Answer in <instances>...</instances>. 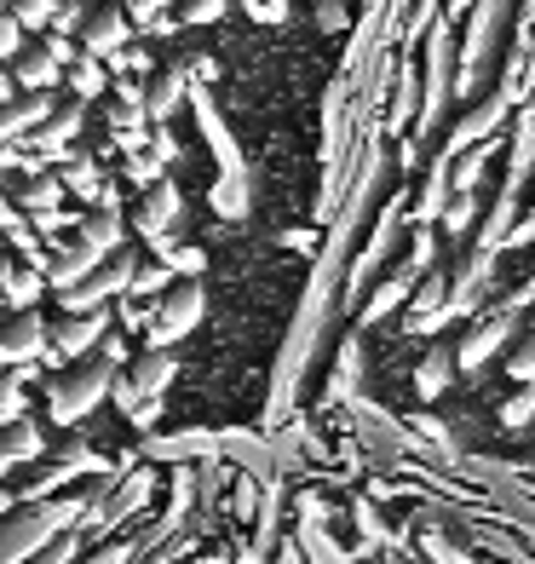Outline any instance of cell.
<instances>
[{"instance_id": "cell-31", "label": "cell", "mask_w": 535, "mask_h": 564, "mask_svg": "<svg viewBox=\"0 0 535 564\" xmlns=\"http://www.w3.org/2000/svg\"><path fill=\"white\" fill-rule=\"evenodd\" d=\"M248 12L260 23H283L288 18V0H248Z\"/></svg>"}, {"instance_id": "cell-28", "label": "cell", "mask_w": 535, "mask_h": 564, "mask_svg": "<svg viewBox=\"0 0 535 564\" xmlns=\"http://www.w3.org/2000/svg\"><path fill=\"white\" fill-rule=\"evenodd\" d=\"M449 387V357L438 351V357H426V369H421V398H438Z\"/></svg>"}, {"instance_id": "cell-12", "label": "cell", "mask_w": 535, "mask_h": 564, "mask_svg": "<svg viewBox=\"0 0 535 564\" xmlns=\"http://www.w3.org/2000/svg\"><path fill=\"white\" fill-rule=\"evenodd\" d=\"M121 375L139 387V398H162V392L173 387V375H178V351H173V346H150V351H139Z\"/></svg>"}, {"instance_id": "cell-20", "label": "cell", "mask_w": 535, "mask_h": 564, "mask_svg": "<svg viewBox=\"0 0 535 564\" xmlns=\"http://www.w3.org/2000/svg\"><path fill=\"white\" fill-rule=\"evenodd\" d=\"M178 98H185V64H173V69L162 75V82L144 93V110H150V121H167Z\"/></svg>"}, {"instance_id": "cell-19", "label": "cell", "mask_w": 535, "mask_h": 564, "mask_svg": "<svg viewBox=\"0 0 535 564\" xmlns=\"http://www.w3.org/2000/svg\"><path fill=\"white\" fill-rule=\"evenodd\" d=\"M64 82H69V93H75V98H87V105H92V98H105V93H110V69H105V58L81 53V58H75V64L64 69Z\"/></svg>"}, {"instance_id": "cell-18", "label": "cell", "mask_w": 535, "mask_h": 564, "mask_svg": "<svg viewBox=\"0 0 535 564\" xmlns=\"http://www.w3.org/2000/svg\"><path fill=\"white\" fill-rule=\"evenodd\" d=\"M64 178L58 173H30V185H23V191H12V202H18V208L23 214H58L64 208Z\"/></svg>"}, {"instance_id": "cell-8", "label": "cell", "mask_w": 535, "mask_h": 564, "mask_svg": "<svg viewBox=\"0 0 535 564\" xmlns=\"http://www.w3.org/2000/svg\"><path fill=\"white\" fill-rule=\"evenodd\" d=\"M46 346H53V323H46L35 305H23V312H0V369L41 364Z\"/></svg>"}, {"instance_id": "cell-22", "label": "cell", "mask_w": 535, "mask_h": 564, "mask_svg": "<svg viewBox=\"0 0 535 564\" xmlns=\"http://www.w3.org/2000/svg\"><path fill=\"white\" fill-rule=\"evenodd\" d=\"M167 282H173V265L167 260H156V265L139 260L133 282H127V294H133V300H156V294H167Z\"/></svg>"}, {"instance_id": "cell-33", "label": "cell", "mask_w": 535, "mask_h": 564, "mask_svg": "<svg viewBox=\"0 0 535 564\" xmlns=\"http://www.w3.org/2000/svg\"><path fill=\"white\" fill-rule=\"evenodd\" d=\"M7 98H18V82H12V69L0 64V105H7Z\"/></svg>"}, {"instance_id": "cell-6", "label": "cell", "mask_w": 535, "mask_h": 564, "mask_svg": "<svg viewBox=\"0 0 535 564\" xmlns=\"http://www.w3.org/2000/svg\"><path fill=\"white\" fill-rule=\"evenodd\" d=\"M201 312H208V294H201V282L173 276L167 294H156V305H150L144 340H150V346H178V340H185L190 328L201 323Z\"/></svg>"}, {"instance_id": "cell-9", "label": "cell", "mask_w": 535, "mask_h": 564, "mask_svg": "<svg viewBox=\"0 0 535 564\" xmlns=\"http://www.w3.org/2000/svg\"><path fill=\"white\" fill-rule=\"evenodd\" d=\"M116 328V300L110 305H98V312H58V323H53V351L64 357H87L98 340H105Z\"/></svg>"}, {"instance_id": "cell-16", "label": "cell", "mask_w": 535, "mask_h": 564, "mask_svg": "<svg viewBox=\"0 0 535 564\" xmlns=\"http://www.w3.org/2000/svg\"><path fill=\"white\" fill-rule=\"evenodd\" d=\"M139 455L144 460H208L219 455V438L214 432H173V438H144Z\"/></svg>"}, {"instance_id": "cell-36", "label": "cell", "mask_w": 535, "mask_h": 564, "mask_svg": "<svg viewBox=\"0 0 535 564\" xmlns=\"http://www.w3.org/2000/svg\"><path fill=\"white\" fill-rule=\"evenodd\" d=\"M0 312H7V300H0Z\"/></svg>"}, {"instance_id": "cell-13", "label": "cell", "mask_w": 535, "mask_h": 564, "mask_svg": "<svg viewBox=\"0 0 535 564\" xmlns=\"http://www.w3.org/2000/svg\"><path fill=\"white\" fill-rule=\"evenodd\" d=\"M53 87H41V93H18V98H7L0 105V139H23V133H35V127L53 116Z\"/></svg>"}, {"instance_id": "cell-7", "label": "cell", "mask_w": 535, "mask_h": 564, "mask_svg": "<svg viewBox=\"0 0 535 564\" xmlns=\"http://www.w3.org/2000/svg\"><path fill=\"white\" fill-rule=\"evenodd\" d=\"M81 127H87V98H75V93H69V98H58V105H53V116H46L35 133H23L18 144L30 150V156H41L46 167H53V162L69 156V144H75V133H81Z\"/></svg>"}, {"instance_id": "cell-35", "label": "cell", "mask_w": 535, "mask_h": 564, "mask_svg": "<svg viewBox=\"0 0 535 564\" xmlns=\"http://www.w3.org/2000/svg\"><path fill=\"white\" fill-rule=\"evenodd\" d=\"M0 12H12V0H0Z\"/></svg>"}, {"instance_id": "cell-27", "label": "cell", "mask_w": 535, "mask_h": 564, "mask_svg": "<svg viewBox=\"0 0 535 564\" xmlns=\"http://www.w3.org/2000/svg\"><path fill=\"white\" fill-rule=\"evenodd\" d=\"M87 7H92V0H58V12H53V30H46V35H81V18H87Z\"/></svg>"}, {"instance_id": "cell-4", "label": "cell", "mask_w": 535, "mask_h": 564, "mask_svg": "<svg viewBox=\"0 0 535 564\" xmlns=\"http://www.w3.org/2000/svg\"><path fill=\"white\" fill-rule=\"evenodd\" d=\"M150 496H156V473H150V460H144V467L127 460V467L110 478V490L98 496V501H87V512H81V524H75V530L87 535V547L92 542H110V535H121L127 519H139V512L150 507Z\"/></svg>"}, {"instance_id": "cell-15", "label": "cell", "mask_w": 535, "mask_h": 564, "mask_svg": "<svg viewBox=\"0 0 535 564\" xmlns=\"http://www.w3.org/2000/svg\"><path fill=\"white\" fill-rule=\"evenodd\" d=\"M178 219V185L173 178H156V185H144V202H139V214H133V230L150 242V237H162V230Z\"/></svg>"}, {"instance_id": "cell-3", "label": "cell", "mask_w": 535, "mask_h": 564, "mask_svg": "<svg viewBox=\"0 0 535 564\" xmlns=\"http://www.w3.org/2000/svg\"><path fill=\"white\" fill-rule=\"evenodd\" d=\"M98 467H105V460H98V449L81 438V432H69L58 449H46L41 460L18 467V473L7 478V490H12V501H46V496L69 490L75 478H87V473H98Z\"/></svg>"}, {"instance_id": "cell-23", "label": "cell", "mask_w": 535, "mask_h": 564, "mask_svg": "<svg viewBox=\"0 0 535 564\" xmlns=\"http://www.w3.org/2000/svg\"><path fill=\"white\" fill-rule=\"evenodd\" d=\"M214 208L225 219H242L248 214V191H242V167L237 173H219V185H214Z\"/></svg>"}, {"instance_id": "cell-5", "label": "cell", "mask_w": 535, "mask_h": 564, "mask_svg": "<svg viewBox=\"0 0 535 564\" xmlns=\"http://www.w3.org/2000/svg\"><path fill=\"white\" fill-rule=\"evenodd\" d=\"M133 271H139V248H110L105 260H98L81 282H69V289H58L53 300H58V312H98V305H110V300H121L127 294V282H133Z\"/></svg>"}, {"instance_id": "cell-21", "label": "cell", "mask_w": 535, "mask_h": 564, "mask_svg": "<svg viewBox=\"0 0 535 564\" xmlns=\"http://www.w3.org/2000/svg\"><path fill=\"white\" fill-rule=\"evenodd\" d=\"M81 553H87V535H81V530H58L53 542H41V547H35L30 558H23V564H75Z\"/></svg>"}, {"instance_id": "cell-34", "label": "cell", "mask_w": 535, "mask_h": 564, "mask_svg": "<svg viewBox=\"0 0 535 564\" xmlns=\"http://www.w3.org/2000/svg\"><path fill=\"white\" fill-rule=\"evenodd\" d=\"M12 507H18V501H12V490H0V519H7Z\"/></svg>"}, {"instance_id": "cell-17", "label": "cell", "mask_w": 535, "mask_h": 564, "mask_svg": "<svg viewBox=\"0 0 535 564\" xmlns=\"http://www.w3.org/2000/svg\"><path fill=\"white\" fill-rule=\"evenodd\" d=\"M105 121H110V133H116V144L127 150V156H139V150H144V121H150V110L133 105V98H116V105L105 110Z\"/></svg>"}, {"instance_id": "cell-32", "label": "cell", "mask_w": 535, "mask_h": 564, "mask_svg": "<svg viewBox=\"0 0 535 564\" xmlns=\"http://www.w3.org/2000/svg\"><path fill=\"white\" fill-rule=\"evenodd\" d=\"M110 58H116V69H127V75H150V58L133 53V46H121V53H110Z\"/></svg>"}, {"instance_id": "cell-1", "label": "cell", "mask_w": 535, "mask_h": 564, "mask_svg": "<svg viewBox=\"0 0 535 564\" xmlns=\"http://www.w3.org/2000/svg\"><path fill=\"white\" fill-rule=\"evenodd\" d=\"M121 230H127L121 208H92L87 219H75V230L53 242V253H46V265H41L46 271V289H69V282H81L110 248L127 242Z\"/></svg>"}, {"instance_id": "cell-24", "label": "cell", "mask_w": 535, "mask_h": 564, "mask_svg": "<svg viewBox=\"0 0 535 564\" xmlns=\"http://www.w3.org/2000/svg\"><path fill=\"white\" fill-rule=\"evenodd\" d=\"M53 12H58V0H12V18L23 23V35L53 30Z\"/></svg>"}, {"instance_id": "cell-25", "label": "cell", "mask_w": 535, "mask_h": 564, "mask_svg": "<svg viewBox=\"0 0 535 564\" xmlns=\"http://www.w3.org/2000/svg\"><path fill=\"white\" fill-rule=\"evenodd\" d=\"M75 564H133V535H110V542H98L92 553H81Z\"/></svg>"}, {"instance_id": "cell-29", "label": "cell", "mask_w": 535, "mask_h": 564, "mask_svg": "<svg viewBox=\"0 0 535 564\" xmlns=\"http://www.w3.org/2000/svg\"><path fill=\"white\" fill-rule=\"evenodd\" d=\"M18 46H23V23H18L12 12H0V64H7Z\"/></svg>"}, {"instance_id": "cell-11", "label": "cell", "mask_w": 535, "mask_h": 564, "mask_svg": "<svg viewBox=\"0 0 535 564\" xmlns=\"http://www.w3.org/2000/svg\"><path fill=\"white\" fill-rule=\"evenodd\" d=\"M7 69H12L18 93H41V87H58L64 82V64L53 58V46H46V41H23L18 53L7 58Z\"/></svg>"}, {"instance_id": "cell-2", "label": "cell", "mask_w": 535, "mask_h": 564, "mask_svg": "<svg viewBox=\"0 0 535 564\" xmlns=\"http://www.w3.org/2000/svg\"><path fill=\"white\" fill-rule=\"evenodd\" d=\"M110 380H116V364L98 346L87 357H69V364L53 369V380H46V415L58 426H81L92 409L110 398Z\"/></svg>"}, {"instance_id": "cell-10", "label": "cell", "mask_w": 535, "mask_h": 564, "mask_svg": "<svg viewBox=\"0 0 535 564\" xmlns=\"http://www.w3.org/2000/svg\"><path fill=\"white\" fill-rule=\"evenodd\" d=\"M127 35H133V23H127V12L121 7H110V0H98V7H87V18H81V53H92V58H110V53H121L127 46Z\"/></svg>"}, {"instance_id": "cell-30", "label": "cell", "mask_w": 535, "mask_h": 564, "mask_svg": "<svg viewBox=\"0 0 535 564\" xmlns=\"http://www.w3.org/2000/svg\"><path fill=\"white\" fill-rule=\"evenodd\" d=\"M127 178H133V185H156V178H162V162H156V156H144V150H139V156L127 162Z\"/></svg>"}, {"instance_id": "cell-14", "label": "cell", "mask_w": 535, "mask_h": 564, "mask_svg": "<svg viewBox=\"0 0 535 564\" xmlns=\"http://www.w3.org/2000/svg\"><path fill=\"white\" fill-rule=\"evenodd\" d=\"M41 294H46V271L0 253V300H7V312H23V305H35Z\"/></svg>"}, {"instance_id": "cell-26", "label": "cell", "mask_w": 535, "mask_h": 564, "mask_svg": "<svg viewBox=\"0 0 535 564\" xmlns=\"http://www.w3.org/2000/svg\"><path fill=\"white\" fill-rule=\"evenodd\" d=\"M162 7H167V0H121V12H127V23H133V30H167Z\"/></svg>"}]
</instances>
